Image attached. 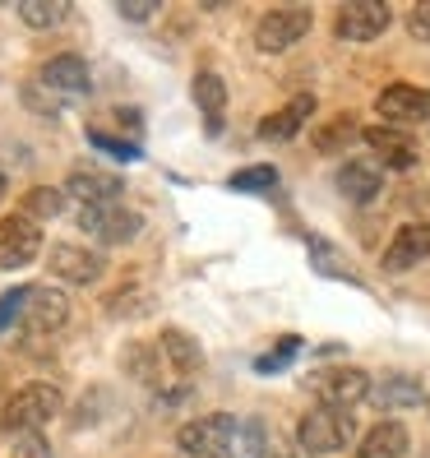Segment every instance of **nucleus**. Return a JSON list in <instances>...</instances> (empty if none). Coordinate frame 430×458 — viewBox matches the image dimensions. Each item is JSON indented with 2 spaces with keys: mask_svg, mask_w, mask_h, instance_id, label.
<instances>
[{
  "mask_svg": "<svg viewBox=\"0 0 430 458\" xmlns=\"http://www.w3.org/2000/svg\"><path fill=\"white\" fill-rule=\"evenodd\" d=\"M421 259H430V227L426 223H402L393 241L384 246V268L389 274H408Z\"/></svg>",
  "mask_w": 430,
  "mask_h": 458,
  "instance_id": "obj_15",
  "label": "nucleus"
},
{
  "mask_svg": "<svg viewBox=\"0 0 430 458\" xmlns=\"http://www.w3.org/2000/svg\"><path fill=\"white\" fill-rule=\"evenodd\" d=\"M51 213H61V195L56 191H29L23 195V218L42 223V218H51Z\"/></svg>",
  "mask_w": 430,
  "mask_h": 458,
  "instance_id": "obj_26",
  "label": "nucleus"
},
{
  "mask_svg": "<svg viewBox=\"0 0 430 458\" xmlns=\"http://www.w3.org/2000/svg\"><path fill=\"white\" fill-rule=\"evenodd\" d=\"M65 195H70L74 213L79 208H106V204H121V181L97 172V167H74L65 181Z\"/></svg>",
  "mask_w": 430,
  "mask_h": 458,
  "instance_id": "obj_13",
  "label": "nucleus"
},
{
  "mask_svg": "<svg viewBox=\"0 0 430 458\" xmlns=\"http://www.w3.org/2000/svg\"><path fill=\"white\" fill-rule=\"evenodd\" d=\"M297 352H301V338H282V343L274 347V352H264V357L255 361V370H259V375H278V370H282L291 357H297Z\"/></svg>",
  "mask_w": 430,
  "mask_h": 458,
  "instance_id": "obj_27",
  "label": "nucleus"
},
{
  "mask_svg": "<svg viewBox=\"0 0 430 458\" xmlns=\"http://www.w3.org/2000/svg\"><path fill=\"white\" fill-rule=\"evenodd\" d=\"M426 408H430V394H426Z\"/></svg>",
  "mask_w": 430,
  "mask_h": 458,
  "instance_id": "obj_33",
  "label": "nucleus"
},
{
  "mask_svg": "<svg viewBox=\"0 0 430 458\" xmlns=\"http://www.w3.org/2000/svg\"><path fill=\"white\" fill-rule=\"evenodd\" d=\"M375 112H380V125H393V130L430 121V93L421 84H389L375 98Z\"/></svg>",
  "mask_w": 430,
  "mask_h": 458,
  "instance_id": "obj_11",
  "label": "nucleus"
},
{
  "mask_svg": "<svg viewBox=\"0 0 430 458\" xmlns=\"http://www.w3.org/2000/svg\"><path fill=\"white\" fill-rule=\"evenodd\" d=\"M297 445L319 458V454H342L347 445H357V417L347 408H310L301 421H297Z\"/></svg>",
  "mask_w": 430,
  "mask_h": 458,
  "instance_id": "obj_2",
  "label": "nucleus"
},
{
  "mask_svg": "<svg viewBox=\"0 0 430 458\" xmlns=\"http://www.w3.org/2000/svg\"><path fill=\"white\" fill-rule=\"evenodd\" d=\"M14 325L33 338H51L70 325V296L56 287H19V319Z\"/></svg>",
  "mask_w": 430,
  "mask_h": 458,
  "instance_id": "obj_4",
  "label": "nucleus"
},
{
  "mask_svg": "<svg viewBox=\"0 0 430 458\" xmlns=\"http://www.w3.org/2000/svg\"><path fill=\"white\" fill-rule=\"evenodd\" d=\"M408 29H412V38L430 42V0H421V5H412V14H408Z\"/></svg>",
  "mask_w": 430,
  "mask_h": 458,
  "instance_id": "obj_29",
  "label": "nucleus"
},
{
  "mask_svg": "<svg viewBox=\"0 0 430 458\" xmlns=\"http://www.w3.org/2000/svg\"><path fill=\"white\" fill-rule=\"evenodd\" d=\"M65 408V394L46 380H33L10 394L5 412H0V430H10V436H23V430H42L46 421H56Z\"/></svg>",
  "mask_w": 430,
  "mask_h": 458,
  "instance_id": "obj_1",
  "label": "nucleus"
},
{
  "mask_svg": "<svg viewBox=\"0 0 430 458\" xmlns=\"http://www.w3.org/2000/svg\"><path fill=\"white\" fill-rule=\"evenodd\" d=\"M310 23H315V14H310L306 5H278V10L259 14V23H255V47L264 51V56H282V51H291V47L310 33Z\"/></svg>",
  "mask_w": 430,
  "mask_h": 458,
  "instance_id": "obj_5",
  "label": "nucleus"
},
{
  "mask_svg": "<svg viewBox=\"0 0 430 458\" xmlns=\"http://www.w3.org/2000/svg\"><path fill=\"white\" fill-rule=\"evenodd\" d=\"M408 445H412L408 426L389 417V421H375L366 436L352 445V458H402V454H408Z\"/></svg>",
  "mask_w": 430,
  "mask_h": 458,
  "instance_id": "obj_17",
  "label": "nucleus"
},
{
  "mask_svg": "<svg viewBox=\"0 0 430 458\" xmlns=\"http://www.w3.org/2000/svg\"><path fill=\"white\" fill-rule=\"evenodd\" d=\"M5 195H10V181H5V172H0V204H5Z\"/></svg>",
  "mask_w": 430,
  "mask_h": 458,
  "instance_id": "obj_32",
  "label": "nucleus"
},
{
  "mask_svg": "<svg viewBox=\"0 0 430 458\" xmlns=\"http://www.w3.org/2000/svg\"><path fill=\"white\" fill-rule=\"evenodd\" d=\"M232 426L236 417L232 412H208V417H195V421H185L181 426V454H190V458H223L227 440H232Z\"/></svg>",
  "mask_w": 430,
  "mask_h": 458,
  "instance_id": "obj_10",
  "label": "nucleus"
},
{
  "mask_svg": "<svg viewBox=\"0 0 430 458\" xmlns=\"http://www.w3.org/2000/svg\"><path fill=\"white\" fill-rule=\"evenodd\" d=\"M264 454H268V426L259 417H236L223 458H264Z\"/></svg>",
  "mask_w": 430,
  "mask_h": 458,
  "instance_id": "obj_21",
  "label": "nucleus"
},
{
  "mask_svg": "<svg viewBox=\"0 0 430 458\" xmlns=\"http://www.w3.org/2000/svg\"><path fill=\"white\" fill-rule=\"evenodd\" d=\"M310 389H315V398L325 403V408H347L352 412L357 403L370 398V375L361 366H329V370L310 375Z\"/></svg>",
  "mask_w": 430,
  "mask_h": 458,
  "instance_id": "obj_6",
  "label": "nucleus"
},
{
  "mask_svg": "<svg viewBox=\"0 0 430 458\" xmlns=\"http://www.w3.org/2000/svg\"><path fill=\"white\" fill-rule=\"evenodd\" d=\"M46 246L42 236V223L23 218V213H14V218H0V268H29Z\"/></svg>",
  "mask_w": 430,
  "mask_h": 458,
  "instance_id": "obj_9",
  "label": "nucleus"
},
{
  "mask_svg": "<svg viewBox=\"0 0 430 458\" xmlns=\"http://www.w3.org/2000/svg\"><path fill=\"white\" fill-rule=\"evenodd\" d=\"M347 140H361V130H357V121L338 116L333 125H325V130L315 134V148H319V153H338V148H342Z\"/></svg>",
  "mask_w": 430,
  "mask_h": 458,
  "instance_id": "obj_24",
  "label": "nucleus"
},
{
  "mask_svg": "<svg viewBox=\"0 0 430 458\" xmlns=\"http://www.w3.org/2000/svg\"><path fill=\"white\" fill-rule=\"evenodd\" d=\"M19 19L29 23V29H56V23L70 19V5H65V0H23Z\"/></svg>",
  "mask_w": 430,
  "mask_h": 458,
  "instance_id": "obj_23",
  "label": "nucleus"
},
{
  "mask_svg": "<svg viewBox=\"0 0 430 458\" xmlns=\"http://www.w3.org/2000/svg\"><path fill=\"white\" fill-rule=\"evenodd\" d=\"M79 227H84L89 236H97L102 246H125V241H134L144 232V213H134L125 204H106V208H79L74 213Z\"/></svg>",
  "mask_w": 430,
  "mask_h": 458,
  "instance_id": "obj_8",
  "label": "nucleus"
},
{
  "mask_svg": "<svg viewBox=\"0 0 430 458\" xmlns=\"http://www.w3.org/2000/svg\"><path fill=\"white\" fill-rule=\"evenodd\" d=\"M157 357L167 361V370L176 375V380H190V375H199V366H204V347L195 343V334H185V329H163V338H157Z\"/></svg>",
  "mask_w": 430,
  "mask_h": 458,
  "instance_id": "obj_16",
  "label": "nucleus"
},
{
  "mask_svg": "<svg viewBox=\"0 0 430 458\" xmlns=\"http://www.w3.org/2000/svg\"><path fill=\"white\" fill-rule=\"evenodd\" d=\"M361 144L375 153V167H393V172H408V167H417V144L408 140L402 130H393V125H366L361 130Z\"/></svg>",
  "mask_w": 430,
  "mask_h": 458,
  "instance_id": "obj_12",
  "label": "nucleus"
},
{
  "mask_svg": "<svg viewBox=\"0 0 430 458\" xmlns=\"http://www.w3.org/2000/svg\"><path fill=\"white\" fill-rule=\"evenodd\" d=\"M51 274H56L61 283H70V287H93L102 274H106V259L97 255V250H89V246H56L51 250Z\"/></svg>",
  "mask_w": 430,
  "mask_h": 458,
  "instance_id": "obj_14",
  "label": "nucleus"
},
{
  "mask_svg": "<svg viewBox=\"0 0 430 458\" xmlns=\"http://www.w3.org/2000/svg\"><path fill=\"white\" fill-rule=\"evenodd\" d=\"M190 98H195V106L204 112L208 125H223V106H227V84H223V74L199 70V74L190 79Z\"/></svg>",
  "mask_w": 430,
  "mask_h": 458,
  "instance_id": "obj_22",
  "label": "nucleus"
},
{
  "mask_svg": "<svg viewBox=\"0 0 430 458\" xmlns=\"http://www.w3.org/2000/svg\"><path fill=\"white\" fill-rule=\"evenodd\" d=\"M93 89V74H89V61L84 56H51L42 70H38V79H33V89H29V98L38 93V98H46V116L56 112V102H65V98H84Z\"/></svg>",
  "mask_w": 430,
  "mask_h": 458,
  "instance_id": "obj_3",
  "label": "nucleus"
},
{
  "mask_svg": "<svg viewBox=\"0 0 430 458\" xmlns=\"http://www.w3.org/2000/svg\"><path fill=\"white\" fill-rule=\"evenodd\" d=\"M389 23H393V10L384 0H347L333 14V33L342 42H375V38H384Z\"/></svg>",
  "mask_w": 430,
  "mask_h": 458,
  "instance_id": "obj_7",
  "label": "nucleus"
},
{
  "mask_svg": "<svg viewBox=\"0 0 430 458\" xmlns=\"http://www.w3.org/2000/svg\"><path fill=\"white\" fill-rule=\"evenodd\" d=\"M370 398H375V408L398 412V408H421L426 389H421V380H412V375H384L380 385H370Z\"/></svg>",
  "mask_w": 430,
  "mask_h": 458,
  "instance_id": "obj_20",
  "label": "nucleus"
},
{
  "mask_svg": "<svg viewBox=\"0 0 430 458\" xmlns=\"http://www.w3.org/2000/svg\"><path fill=\"white\" fill-rule=\"evenodd\" d=\"M310 112H315V98L310 93L306 98H291L287 106H278V112H268L259 121V134H264V140H297L301 125L310 121Z\"/></svg>",
  "mask_w": 430,
  "mask_h": 458,
  "instance_id": "obj_19",
  "label": "nucleus"
},
{
  "mask_svg": "<svg viewBox=\"0 0 430 458\" xmlns=\"http://www.w3.org/2000/svg\"><path fill=\"white\" fill-rule=\"evenodd\" d=\"M268 458H310V454H306V449H301L297 440H287V445H278V449L268 454Z\"/></svg>",
  "mask_w": 430,
  "mask_h": 458,
  "instance_id": "obj_31",
  "label": "nucleus"
},
{
  "mask_svg": "<svg viewBox=\"0 0 430 458\" xmlns=\"http://www.w3.org/2000/svg\"><path fill=\"white\" fill-rule=\"evenodd\" d=\"M153 10H157V5H148V0H144V5L125 0V5H121V14H125V19H153Z\"/></svg>",
  "mask_w": 430,
  "mask_h": 458,
  "instance_id": "obj_30",
  "label": "nucleus"
},
{
  "mask_svg": "<svg viewBox=\"0 0 430 458\" xmlns=\"http://www.w3.org/2000/svg\"><path fill=\"white\" fill-rule=\"evenodd\" d=\"M10 458H51V440L42 436V430H23V436H14V445H10Z\"/></svg>",
  "mask_w": 430,
  "mask_h": 458,
  "instance_id": "obj_28",
  "label": "nucleus"
},
{
  "mask_svg": "<svg viewBox=\"0 0 430 458\" xmlns=\"http://www.w3.org/2000/svg\"><path fill=\"white\" fill-rule=\"evenodd\" d=\"M338 195L342 199H352V204H370V199H380V191H384V172L375 167V163H366V157H357V163H342L338 167Z\"/></svg>",
  "mask_w": 430,
  "mask_h": 458,
  "instance_id": "obj_18",
  "label": "nucleus"
},
{
  "mask_svg": "<svg viewBox=\"0 0 430 458\" xmlns=\"http://www.w3.org/2000/svg\"><path fill=\"white\" fill-rule=\"evenodd\" d=\"M232 191H274V185H278V167H246V172H236L232 181Z\"/></svg>",
  "mask_w": 430,
  "mask_h": 458,
  "instance_id": "obj_25",
  "label": "nucleus"
}]
</instances>
